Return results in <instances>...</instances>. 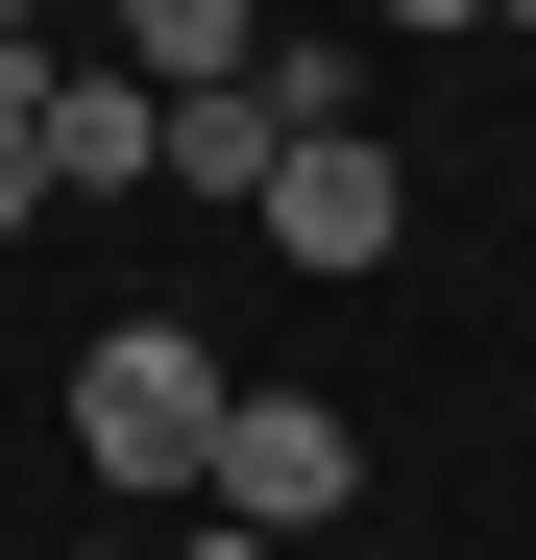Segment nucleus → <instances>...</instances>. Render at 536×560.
<instances>
[{
    "instance_id": "obj_1",
    "label": "nucleus",
    "mask_w": 536,
    "mask_h": 560,
    "mask_svg": "<svg viewBox=\"0 0 536 560\" xmlns=\"http://www.w3.org/2000/svg\"><path fill=\"white\" fill-rule=\"evenodd\" d=\"M220 415H244V390H220L196 317H98V341H73V463H98L123 512H196V488H220Z\"/></svg>"
},
{
    "instance_id": "obj_2",
    "label": "nucleus",
    "mask_w": 536,
    "mask_h": 560,
    "mask_svg": "<svg viewBox=\"0 0 536 560\" xmlns=\"http://www.w3.org/2000/svg\"><path fill=\"white\" fill-rule=\"evenodd\" d=\"M341 488H366L341 390H244V415H220V488H196V512H244V536H317Z\"/></svg>"
},
{
    "instance_id": "obj_3",
    "label": "nucleus",
    "mask_w": 536,
    "mask_h": 560,
    "mask_svg": "<svg viewBox=\"0 0 536 560\" xmlns=\"http://www.w3.org/2000/svg\"><path fill=\"white\" fill-rule=\"evenodd\" d=\"M268 244H293V268H341V293H366V268L415 244V171H391L366 122H317L293 171H268Z\"/></svg>"
},
{
    "instance_id": "obj_4",
    "label": "nucleus",
    "mask_w": 536,
    "mask_h": 560,
    "mask_svg": "<svg viewBox=\"0 0 536 560\" xmlns=\"http://www.w3.org/2000/svg\"><path fill=\"white\" fill-rule=\"evenodd\" d=\"M25 147H49V196H147V171H171V98L123 49H49L25 73Z\"/></svg>"
},
{
    "instance_id": "obj_5",
    "label": "nucleus",
    "mask_w": 536,
    "mask_h": 560,
    "mask_svg": "<svg viewBox=\"0 0 536 560\" xmlns=\"http://www.w3.org/2000/svg\"><path fill=\"white\" fill-rule=\"evenodd\" d=\"M123 73H147V98H244V73H268V0H123Z\"/></svg>"
},
{
    "instance_id": "obj_6",
    "label": "nucleus",
    "mask_w": 536,
    "mask_h": 560,
    "mask_svg": "<svg viewBox=\"0 0 536 560\" xmlns=\"http://www.w3.org/2000/svg\"><path fill=\"white\" fill-rule=\"evenodd\" d=\"M268 171H293V122H268V98H171V196L268 220Z\"/></svg>"
},
{
    "instance_id": "obj_7",
    "label": "nucleus",
    "mask_w": 536,
    "mask_h": 560,
    "mask_svg": "<svg viewBox=\"0 0 536 560\" xmlns=\"http://www.w3.org/2000/svg\"><path fill=\"white\" fill-rule=\"evenodd\" d=\"M49 220V147H25V98H0V244H25Z\"/></svg>"
},
{
    "instance_id": "obj_8",
    "label": "nucleus",
    "mask_w": 536,
    "mask_h": 560,
    "mask_svg": "<svg viewBox=\"0 0 536 560\" xmlns=\"http://www.w3.org/2000/svg\"><path fill=\"white\" fill-rule=\"evenodd\" d=\"M171 560H293V536H244V512H171Z\"/></svg>"
},
{
    "instance_id": "obj_9",
    "label": "nucleus",
    "mask_w": 536,
    "mask_h": 560,
    "mask_svg": "<svg viewBox=\"0 0 536 560\" xmlns=\"http://www.w3.org/2000/svg\"><path fill=\"white\" fill-rule=\"evenodd\" d=\"M25 73H49V0H0V98H25Z\"/></svg>"
},
{
    "instance_id": "obj_10",
    "label": "nucleus",
    "mask_w": 536,
    "mask_h": 560,
    "mask_svg": "<svg viewBox=\"0 0 536 560\" xmlns=\"http://www.w3.org/2000/svg\"><path fill=\"white\" fill-rule=\"evenodd\" d=\"M391 25H512V0H391Z\"/></svg>"
},
{
    "instance_id": "obj_11",
    "label": "nucleus",
    "mask_w": 536,
    "mask_h": 560,
    "mask_svg": "<svg viewBox=\"0 0 536 560\" xmlns=\"http://www.w3.org/2000/svg\"><path fill=\"white\" fill-rule=\"evenodd\" d=\"M73 560H147V536H73Z\"/></svg>"
},
{
    "instance_id": "obj_12",
    "label": "nucleus",
    "mask_w": 536,
    "mask_h": 560,
    "mask_svg": "<svg viewBox=\"0 0 536 560\" xmlns=\"http://www.w3.org/2000/svg\"><path fill=\"white\" fill-rule=\"evenodd\" d=\"M512 25H536V0H512Z\"/></svg>"
}]
</instances>
